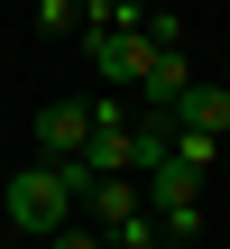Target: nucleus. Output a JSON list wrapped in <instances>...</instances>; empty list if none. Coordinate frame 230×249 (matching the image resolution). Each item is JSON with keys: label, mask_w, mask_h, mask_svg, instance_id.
Returning <instances> with one entry per match:
<instances>
[{"label": "nucleus", "mask_w": 230, "mask_h": 249, "mask_svg": "<svg viewBox=\"0 0 230 249\" xmlns=\"http://www.w3.org/2000/svg\"><path fill=\"white\" fill-rule=\"evenodd\" d=\"M138 37H148V46H184V18H175V9H138Z\"/></svg>", "instance_id": "obj_7"}, {"label": "nucleus", "mask_w": 230, "mask_h": 249, "mask_svg": "<svg viewBox=\"0 0 230 249\" xmlns=\"http://www.w3.org/2000/svg\"><path fill=\"white\" fill-rule=\"evenodd\" d=\"M83 166L74 157H37V166H18L9 185H0V222L18 231V240H46L55 222H74V203H83Z\"/></svg>", "instance_id": "obj_1"}, {"label": "nucleus", "mask_w": 230, "mask_h": 249, "mask_svg": "<svg viewBox=\"0 0 230 249\" xmlns=\"http://www.w3.org/2000/svg\"><path fill=\"white\" fill-rule=\"evenodd\" d=\"M37 249H111V240H101V231H92V222L74 213V222H55V231H46V240H37Z\"/></svg>", "instance_id": "obj_6"}, {"label": "nucleus", "mask_w": 230, "mask_h": 249, "mask_svg": "<svg viewBox=\"0 0 230 249\" xmlns=\"http://www.w3.org/2000/svg\"><path fill=\"white\" fill-rule=\"evenodd\" d=\"M184 83H194V55H184V46H148V65H138V102H148V111H175Z\"/></svg>", "instance_id": "obj_3"}, {"label": "nucleus", "mask_w": 230, "mask_h": 249, "mask_svg": "<svg viewBox=\"0 0 230 249\" xmlns=\"http://www.w3.org/2000/svg\"><path fill=\"white\" fill-rule=\"evenodd\" d=\"M37 28H46V37H74V28H83V0H37Z\"/></svg>", "instance_id": "obj_8"}, {"label": "nucleus", "mask_w": 230, "mask_h": 249, "mask_svg": "<svg viewBox=\"0 0 230 249\" xmlns=\"http://www.w3.org/2000/svg\"><path fill=\"white\" fill-rule=\"evenodd\" d=\"M74 213H83V222H92V231H101V240H111V231H120V222H129V213H148V185H138V176H92V185H83V203H74Z\"/></svg>", "instance_id": "obj_2"}, {"label": "nucleus", "mask_w": 230, "mask_h": 249, "mask_svg": "<svg viewBox=\"0 0 230 249\" xmlns=\"http://www.w3.org/2000/svg\"><path fill=\"white\" fill-rule=\"evenodd\" d=\"M166 120H184V129H212V139H230V83H184V102L166 111Z\"/></svg>", "instance_id": "obj_5"}, {"label": "nucleus", "mask_w": 230, "mask_h": 249, "mask_svg": "<svg viewBox=\"0 0 230 249\" xmlns=\"http://www.w3.org/2000/svg\"><path fill=\"white\" fill-rule=\"evenodd\" d=\"M92 139V102H46L37 111V157H83Z\"/></svg>", "instance_id": "obj_4"}]
</instances>
